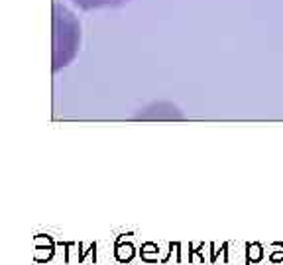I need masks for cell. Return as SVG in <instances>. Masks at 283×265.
Returning a JSON list of instances; mask_svg holds the SVG:
<instances>
[{"instance_id": "obj_8", "label": "cell", "mask_w": 283, "mask_h": 265, "mask_svg": "<svg viewBox=\"0 0 283 265\" xmlns=\"http://www.w3.org/2000/svg\"><path fill=\"white\" fill-rule=\"evenodd\" d=\"M273 247H279L281 251H273V253H269V261H271V263H283V243L275 242L273 243Z\"/></svg>"}, {"instance_id": "obj_4", "label": "cell", "mask_w": 283, "mask_h": 265, "mask_svg": "<svg viewBox=\"0 0 283 265\" xmlns=\"http://www.w3.org/2000/svg\"><path fill=\"white\" fill-rule=\"evenodd\" d=\"M263 259V247L261 243H246V265L259 263Z\"/></svg>"}, {"instance_id": "obj_2", "label": "cell", "mask_w": 283, "mask_h": 265, "mask_svg": "<svg viewBox=\"0 0 283 265\" xmlns=\"http://www.w3.org/2000/svg\"><path fill=\"white\" fill-rule=\"evenodd\" d=\"M83 10H98V8H118L128 4L130 0H71Z\"/></svg>"}, {"instance_id": "obj_1", "label": "cell", "mask_w": 283, "mask_h": 265, "mask_svg": "<svg viewBox=\"0 0 283 265\" xmlns=\"http://www.w3.org/2000/svg\"><path fill=\"white\" fill-rule=\"evenodd\" d=\"M81 44V24L77 16L59 2H53V71L67 67Z\"/></svg>"}, {"instance_id": "obj_6", "label": "cell", "mask_w": 283, "mask_h": 265, "mask_svg": "<svg viewBox=\"0 0 283 265\" xmlns=\"http://www.w3.org/2000/svg\"><path fill=\"white\" fill-rule=\"evenodd\" d=\"M55 253V245H36V251H34V259L38 263H47Z\"/></svg>"}, {"instance_id": "obj_13", "label": "cell", "mask_w": 283, "mask_h": 265, "mask_svg": "<svg viewBox=\"0 0 283 265\" xmlns=\"http://www.w3.org/2000/svg\"><path fill=\"white\" fill-rule=\"evenodd\" d=\"M211 263H216V257H218V249H216V245L211 243Z\"/></svg>"}, {"instance_id": "obj_7", "label": "cell", "mask_w": 283, "mask_h": 265, "mask_svg": "<svg viewBox=\"0 0 283 265\" xmlns=\"http://www.w3.org/2000/svg\"><path fill=\"white\" fill-rule=\"evenodd\" d=\"M203 249H205V243H201L197 249H193V247L189 245V263H191L195 257H199V259H201V263H205V253H203Z\"/></svg>"}, {"instance_id": "obj_11", "label": "cell", "mask_w": 283, "mask_h": 265, "mask_svg": "<svg viewBox=\"0 0 283 265\" xmlns=\"http://www.w3.org/2000/svg\"><path fill=\"white\" fill-rule=\"evenodd\" d=\"M57 245H61V247H65V249H69L75 245V242H57ZM65 263H69V251H65Z\"/></svg>"}, {"instance_id": "obj_3", "label": "cell", "mask_w": 283, "mask_h": 265, "mask_svg": "<svg viewBox=\"0 0 283 265\" xmlns=\"http://www.w3.org/2000/svg\"><path fill=\"white\" fill-rule=\"evenodd\" d=\"M114 257L118 263H130L136 257V247L132 243H122V240H116L114 243Z\"/></svg>"}, {"instance_id": "obj_9", "label": "cell", "mask_w": 283, "mask_h": 265, "mask_svg": "<svg viewBox=\"0 0 283 265\" xmlns=\"http://www.w3.org/2000/svg\"><path fill=\"white\" fill-rule=\"evenodd\" d=\"M34 243H36V245H55L53 238H51V236H46V234L36 236V238H34Z\"/></svg>"}, {"instance_id": "obj_10", "label": "cell", "mask_w": 283, "mask_h": 265, "mask_svg": "<svg viewBox=\"0 0 283 265\" xmlns=\"http://www.w3.org/2000/svg\"><path fill=\"white\" fill-rule=\"evenodd\" d=\"M87 253H91V257H93V263H96V242L91 243L89 251H83V253L79 255V263H83V261H85V255H87Z\"/></svg>"}, {"instance_id": "obj_12", "label": "cell", "mask_w": 283, "mask_h": 265, "mask_svg": "<svg viewBox=\"0 0 283 265\" xmlns=\"http://www.w3.org/2000/svg\"><path fill=\"white\" fill-rule=\"evenodd\" d=\"M222 259H224V263L230 261V257H228V243H222Z\"/></svg>"}, {"instance_id": "obj_5", "label": "cell", "mask_w": 283, "mask_h": 265, "mask_svg": "<svg viewBox=\"0 0 283 265\" xmlns=\"http://www.w3.org/2000/svg\"><path fill=\"white\" fill-rule=\"evenodd\" d=\"M158 251H160V245L154 242H146L144 245L140 247V257L142 261H146V263H158L160 259L158 257H152V255H158Z\"/></svg>"}]
</instances>
